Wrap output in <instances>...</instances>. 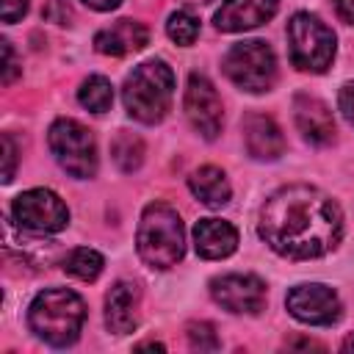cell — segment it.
<instances>
[{
    "mask_svg": "<svg viewBox=\"0 0 354 354\" xmlns=\"http://www.w3.org/2000/svg\"><path fill=\"white\" fill-rule=\"evenodd\" d=\"M188 188L207 207H224L230 202V196H232V188H230L224 171L216 169V166H199L188 177Z\"/></svg>",
    "mask_w": 354,
    "mask_h": 354,
    "instance_id": "18",
    "label": "cell"
},
{
    "mask_svg": "<svg viewBox=\"0 0 354 354\" xmlns=\"http://www.w3.org/2000/svg\"><path fill=\"white\" fill-rule=\"evenodd\" d=\"M241 130H243L246 152H249L254 160H277V158L285 152L282 130L277 127V122H274L271 116L249 113V116H243Z\"/></svg>",
    "mask_w": 354,
    "mask_h": 354,
    "instance_id": "14",
    "label": "cell"
},
{
    "mask_svg": "<svg viewBox=\"0 0 354 354\" xmlns=\"http://www.w3.org/2000/svg\"><path fill=\"white\" fill-rule=\"evenodd\" d=\"M194 246L205 260L230 257L238 249V230L221 218H199L194 227Z\"/></svg>",
    "mask_w": 354,
    "mask_h": 354,
    "instance_id": "16",
    "label": "cell"
},
{
    "mask_svg": "<svg viewBox=\"0 0 354 354\" xmlns=\"http://www.w3.org/2000/svg\"><path fill=\"white\" fill-rule=\"evenodd\" d=\"M288 346H299V348H324V346L315 343V340H293V343H288Z\"/></svg>",
    "mask_w": 354,
    "mask_h": 354,
    "instance_id": "30",
    "label": "cell"
},
{
    "mask_svg": "<svg viewBox=\"0 0 354 354\" xmlns=\"http://www.w3.org/2000/svg\"><path fill=\"white\" fill-rule=\"evenodd\" d=\"M343 351H354V335H351V337H346V343H343Z\"/></svg>",
    "mask_w": 354,
    "mask_h": 354,
    "instance_id": "32",
    "label": "cell"
},
{
    "mask_svg": "<svg viewBox=\"0 0 354 354\" xmlns=\"http://www.w3.org/2000/svg\"><path fill=\"white\" fill-rule=\"evenodd\" d=\"M188 343L196 351H216L218 348V335L210 324L194 321V324H188Z\"/></svg>",
    "mask_w": 354,
    "mask_h": 354,
    "instance_id": "23",
    "label": "cell"
},
{
    "mask_svg": "<svg viewBox=\"0 0 354 354\" xmlns=\"http://www.w3.org/2000/svg\"><path fill=\"white\" fill-rule=\"evenodd\" d=\"M138 348H158V351H160L163 346H160V343H152V340H149V343H138Z\"/></svg>",
    "mask_w": 354,
    "mask_h": 354,
    "instance_id": "31",
    "label": "cell"
},
{
    "mask_svg": "<svg viewBox=\"0 0 354 354\" xmlns=\"http://www.w3.org/2000/svg\"><path fill=\"white\" fill-rule=\"evenodd\" d=\"M185 116L202 138L207 141L218 138L221 124H224V108H221L216 86L199 72H194L185 86Z\"/></svg>",
    "mask_w": 354,
    "mask_h": 354,
    "instance_id": "10",
    "label": "cell"
},
{
    "mask_svg": "<svg viewBox=\"0 0 354 354\" xmlns=\"http://www.w3.org/2000/svg\"><path fill=\"white\" fill-rule=\"evenodd\" d=\"M337 14L346 22H354V0H337Z\"/></svg>",
    "mask_w": 354,
    "mask_h": 354,
    "instance_id": "29",
    "label": "cell"
},
{
    "mask_svg": "<svg viewBox=\"0 0 354 354\" xmlns=\"http://www.w3.org/2000/svg\"><path fill=\"white\" fill-rule=\"evenodd\" d=\"M111 158L113 163L122 169V171H136L144 160V141L136 136V133H127V130H119L113 144H111Z\"/></svg>",
    "mask_w": 354,
    "mask_h": 354,
    "instance_id": "20",
    "label": "cell"
},
{
    "mask_svg": "<svg viewBox=\"0 0 354 354\" xmlns=\"http://www.w3.org/2000/svg\"><path fill=\"white\" fill-rule=\"evenodd\" d=\"M171 97H174V72L160 58L138 64L127 75L122 88L127 113L144 124H158L171 108Z\"/></svg>",
    "mask_w": 354,
    "mask_h": 354,
    "instance_id": "4",
    "label": "cell"
},
{
    "mask_svg": "<svg viewBox=\"0 0 354 354\" xmlns=\"http://www.w3.org/2000/svg\"><path fill=\"white\" fill-rule=\"evenodd\" d=\"M3 58H6V66H3V83L8 86V83L14 80V75H17V61H14V50H11V44H8V41H3Z\"/></svg>",
    "mask_w": 354,
    "mask_h": 354,
    "instance_id": "27",
    "label": "cell"
},
{
    "mask_svg": "<svg viewBox=\"0 0 354 354\" xmlns=\"http://www.w3.org/2000/svg\"><path fill=\"white\" fill-rule=\"evenodd\" d=\"M277 8H279V0H224L213 22L218 30H227V33L252 30L268 22L277 14Z\"/></svg>",
    "mask_w": 354,
    "mask_h": 354,
    "instance_id": "12",
    "label": "cell"
},
{
    "mask_svg": "<svg viewBox=\"0 0 354 354\" xmlns=\"http://www.w3.org/2000/svg\"><path fill=\"white\" fill-rule=\"evenodd\" d=\"M14 221L25 232H61L69 224V210L50 188H30L14 199Z\"/></svg>",
    "mask_w": 354,
    "mask_h": 354,
    "instance_id": "8",
    "label": "cell"
},
{
    "mask_svg": "<svg viewBox=\"0 0 354 354\" xmlns=\"http://www.w3.org/2000/svg\"><path fill=\"white\" fill-rule=\"evenodd\" d=\"M290 61L301 72H326L335 58V33L315 14L299 11L288 22Z\"/></svg>",
    "mask_w": 354,
    "mask_h": 354,
    "instance_id": "5",
    "label": "cell"
},
{
    "mask_svg": "<svg viewBox=\"0 0 354 354\" xmlns=\"http://www.w3.org/2000/svg\"><path fill=\"white\" fill-rule=\"evenodd\" d=\"M136 249L149 268L163 271L177 266L185 252V230H183L180 213L166 202L147 205L138 221Z\"/></svg>",
    "mask_w": 354,
    "mask_h": 354,
    "instance_id": "2",
    "label": "cell"
},
{
    "mask_svg": "<svg viewBox=\"0 0 354 354\" xmlns=\"http://www.w3.org/2000/svg\"><path fill=\"white\" fill-rule=\"evenodd\" d=\"M86 304L77 293L66 288H47L41 290L28 310L30 329L50 346H72L83 329Z\"/></svg>",
    "mask_w": 354,
    "mask_h": 354,
    "instance_id": "3",
    "label": "cell"
},
{
    "mask_svg": "<svg viewBox=\"0 0 354 354\" xmlns=\"http://www.w3.org/2000/svg\"><path fill=\"white\" fill-rule=\"evenodd\" d=\"M194 3H207V0H194Z\"/></svg>",
    "mask_w": 354,
    "mask_h": 354,
    "instance_id": "33",
    "label": "cell"
},
{
    "mask_svg": "<svg viewBox=\"0 0 354 354\" xmlns=\"http://www.w3.org/2000/svg\"><path fill=\"white\" fill-rule=\"evenodd\" d=\"M28 6H30V0H0V14H3V22H17V19H22L25 17V11H28Z\"/></svg>",
    "mask_w": 354,
    "mask_h": 354,
    "instance_id": "24",
    "label": "cell"
},
{
    "mask_svg": "<svg viewBox=\"0 0 354 354\" xmlns=\"http://www.w3.org/2000/svg\"><path fill=\"white\" fill-rule=\"evenodd\" d=\"M221 66H224V75L238 88H243L249 94H263L277 80L274 50L266 41H260V39H246V41L232 44L227 50Z\"/></svg>",
    "mask_w": 354,
    "mask_h": 354,
    "instance_id": "6",
    "label": "cell"
},
{
    "mask_svg": "<svg viewBox=\"0 0 354 354\" xmlns=\"http://www.w3.org/2000/svg\"><path fill=\"white\" fill-rule=\"evenodd\" d=\"M77 100L91 113H105L111 108V102H113V86L102 75H88L77 88Z\"/></svg>",
    "mask_w": 354,
    "mask_h": 354,
    "instance_id": "19",
    "label": "cell"
},
{
    "mask_svg": "<svg viewBox=\"0 0 354 354\" xmlns=\"http://www.w3.org/2000/svg\"><path fill=\"white\" fill-rule=\"evenodd\" d=\"M102 254L97 249H88V246H80V249H72L66 257H64V271L69 277H77L83 282H91L102 274Z\"/></svg>",
    "mask_w": 354,
    "mask_h": 354,
    "instance_id": "21",
    "label": "cell"
},
{
    "mask_svg": "<svg viewBox=\"0 0 354 354\" xmlns=\"http://www.w3.org/2000/svg\"><path fill=\"white\" fill-rule=\"evenodd\" d=\"M210 296L230 313L257 315L266 304V285L254 274H224L210 282Z\"/></svg>",
    "mask_w": 354,
    "mask_h": 354,
    "instance_id": "11",
    "label": "cell"
},
{
    "mask_svg": "<svg viewBox=\"0 0 354 354\" xmlns=\"http://www.w3.org/2000/svg\"><path fill=\"white\" fill-rule=\"evenodd\" d=\"M50 152L77 180H88L97 174V144L94 136L75 119H58L50 124L47 133Z\"/></svg>",
    "mask_w": 354,
    "mask_h": 354,
    "instance_id": "7",
    "label": "cell"
},
{
    "mask_svg": "<svg viewBox=\"0 0 354 354\" xmlns=\"http://www.w3.org/2000/svg\"><path fill=\"white\" fill-rule=\"evenodd\" d=\"M285 307L296 321L313 326H329L343 315V304L337 293L321 282H304L290 288V293L285 296Z\"/></svg>",
    "mask_w": 354,
    "mask_h": 354,
    "instance_id": "9",
    "label": "cell"
},
{
    "mask_svg": "<svg viewBox=\"0 0 354 354\" xmlns=\"http://www.w3.org/2000/svg\"><path fill=\"white\" fill-rule=\"evenodd\" d=\"M3 158H6L3 183H11V177H14V163H17V149H14V141H11V136H8V133L3 136Z\"/></svg>",
    "mask_w": 354,
    "mask_h": 354,
    "instance_id": "26",
    "label": "cell"
},
{
    "mask_svg": "<svg viewBox=\"0 0 354 354\" xmlns=\"http://www.w3.org/2000/svg\"><path fill=\"white\" fill-rule=\"evenodd\" d=\"M80 3H86V6L94 8V11H113L122 0H80Z\"/></svg>",
    "mask_w": 354,
    "mask_h": 354,
    "instance_id": "28",
    "label": "cell"
},
{
    "mask_svg": "<svg viewBox=\"0 0 354 354\" xmlns=\"http://www.w3.org/2000/svg\"><path fill=\"white\" fill-rule=\"evenodd\" d=\"M149 41V30L136 19H116L111 28H102L94 36V47L102 55H127L144 50Z\"/></svg>",
    "mask_w": 354,
    "mask_h": 354,
    "instance_id": "17",
    "label": "cell"
},
{
    "mask_svg": "<svg viewBox=\"0 0 354 354\" xmlns=\"http://www.w3.org/2000/svg\"><path fill=\"white\" fill-rule=\"evenodd\" d=\"M293 122L299 133L310 144H329L335 138V119L324 100L313 94H296L293 100Z\"/></svg>",
    "mask_w": 354,
    "mask_h": 354,
    "instance_id": "13",
    "label": "cell"
},
{
    "mask_svg": "<svg viewBox=\"0 0 354 354\" xmlns=\"http://www.w3.org/2000/svg\"><path fill=\"white\" fill-rule=\"evenodd\" d=\"M166 33H169L171 41L188 47V44H194L196 36H199V19H196L191 11L180 8V11H174V14L169 17V22H166Z\"/></svg>",
    "mask_w": 354,
    "mask_h": 354,
    "instance_id": "22",
    "label": "cell"
},
{
    "mask_svg": "<svg viewBox=\"0 0 354 354\" xmlns=\"http://www.w3.org/2000/svg\"><path fill=\"white\" fill-rule=\"evenodd\" d=\"M337 105H340V111H343L346 122H348V124H354V80H351V83H346V86L340 88Z\"/></svg>",
    "mask_w": 354,
    "mask_h": 354,
    "instance_id": "25",
    "label": "cell"
},
{
    "mask_svg": "<svg viewBox=\"0 0 354 354\" xmlns=\"http://www.w3.org/2000/svg\"><path fill=\"white\" fill-rule=\"evenodd\" d=\"M138 307L141 290L136 282H116L105 296V324L113 335H127L138 326Z\"/></svg>",
    "mask_w": 354,
    "mask_h": 354,
    "instance_id": "15",
    "label": "cell"
},
{
    "mask_svg": "<svg viewBox=\"0 0 354 354\" xmlns=\"http://www.w3.org/2000/svg\"><path fill=\"white\" fill-rule=\"evenodd\" d=\"M257 230L277 254L310 260L337 246L343 213L332 196L313 185H285L266 199Z\"/></svg>",
    "mask_w": 354,
    "mask_h": 354,
    "instance_id": "1",
    "label": "cell"
}]
</instances>
